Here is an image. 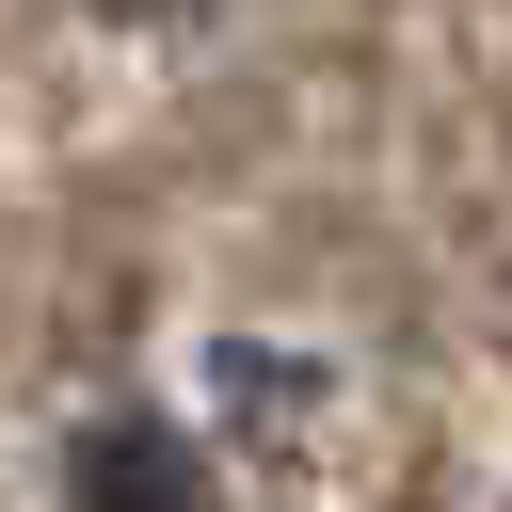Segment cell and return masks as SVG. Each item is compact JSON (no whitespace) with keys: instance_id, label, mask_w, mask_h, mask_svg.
I'll return each instance as SVG.
<instances>
[{"instance_id":"cell-1","label":"cell","mask_w":512,"mask_h":512,"mask_svg":"<svg viewBox=\"0 0 512 512\" xmlns=\"http://www.w3.org/2000/svg\"><path fill=\"white\" fill-rule=\"evenodd\" d=\"M64 512H224V480H208V448H192L176 416L112 400V416L64 448Z\"/></svg>"},{"instance_id":"cell-2","label":"cell","mask_w":512,"mask_h":512,"mask_svg":"<svg viewBox=\"0 0 512 512\" xmlns=\"http://www.w3.org/2000/svg\"><path fill=\"white\" fill-rule=\"evenodd\" d=\"M80 16H192V0H80Z\"/></svg>"}]
</instances>
